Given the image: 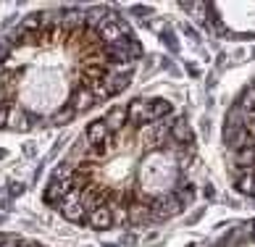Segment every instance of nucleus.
Returning a JSON list of instances; mask_svg holds the SVG:
<instances>
[{
	"instance_id": "nucleus-7",
	"label": "nucleus",
	"mask_w": 255,
	"mask_h": 247,
	"mask_svg": "<svg viewBox=\"0 0 255 247\" xmlns=\"http://www.w3.org/2000/svg\"><path fill=\"white\" fill-rule=\"evenodd\" d=\"M127 218L131 226H139V224H147L150 218H153V208L150 203H129L127 208Z\"/></svg>"
},
{
	"instance_id": "nucleus-15",
	"label": "nucleus",
	"mask_w": 255,
	"mask_h": 247,
	"mask_svg": "<svg viewBox=\"0 0 255 247\" xmlns=\"http://www.w3.org/2000/svg\"><path fill=\"white\" fill-rule=\"evenodd\" d=\"M32 126V121H29V116L26 113H21V111H8V129H16V131H26Z\"/></svg>"
},
{
	"instance_id": "nucleus-17",
	"label": "nucleus",
	"mask_w": 255,
	"mask_h": 247,
	"mask_svg": "<svg viewBox=\"0 0 255 247\" xmlns=\"http://www.w3.org/2000/svg\"><path fill=\"white\" fill-rule=\"evenodd\" d=\"M237 106L242 111H255V84H250V87L242 90V95L237 98Z\"/></svg>"
},
{
	"instance_id": "nucleus-1",
	"label": "nucleus",
	"mask_w": 255,
	"mask_h": 247,
	"mask_svg": "<svg viewBox=\"0 0 255 247\" xmlns=\"http://www.w3.org/2000/svg\"><path fill=\"white\" fill-rule=\"evenodd\" d=\"M150 208H153V216L168 218V216H179V213H182L184 211V203L179 200L176 195H163V197L150 200Z\"/></svg>"
},
{
	"instance_id": "nucleus-2",
	"label": "nucleus",
	"mask_w": 255,
	"mask_h": 247,
	"mask_svg": "<svg viewBox=\"0 0 255 247\" xmlns=\"http://www.w3.org/2000/svg\"><path fill=\"white\" fill-rule=\"evenodd\" d=\"M127 116L134 126H147L150 124V100H145V98L131 100L129 108H127Z\"/></svg>"
},
{
	"instance_id": "nucleus-18",
	"label": "nucleus",
	"mask_w": 255,
	"mask_h": 247,
	"mask_svg": "<svg viewBox=\"0 0 255 247\" xmlns=\"http://www.w3.org/2000/svg\"><path fill=\"white\" fill-rule=\"evenodd\" d=\"M74 116H77V111H74L71 106H63L61 111L53 113V124H55V126H63V124H69Z\"/></svg>"
},
{
	"instance_id": "nucleus-14",
	"label": "nucleus",
	"mask_w": 255,
	"mask_h": 247,
	"mask_svg": "<svg viewBox=\"0 0 255 247\" xmlns=\"http://www.w3.org/2000/svg\"><path fill=\"white\" fill-rule=\"evenodd\" d=\"M234 168L255 171V145H253V147H245V150H240L237 158H234Z\"/></svg>"
},
{
	"instance_id": "nucleus-8",
	"label": "nucleus",
	"mask_w": 255,
	"mask_h": 247,
	"mask_svg": "<svg viewBox=\"0 0 255 247\" xmlns=\"http://www.w3.org/2000/svg\"><path fill=\"white\" fill-rule=\"evenodd\" d=\"M71 192V187L69 184H63V182H50L48 187H45V192H42V200L48 203V205H58L66 200V195Z\"/></svg>"
},
{
	"instance_id": "nucleus-23",
	"label": "nucleus",
	"mask_w": 255,
	"mask_h": 247,
	"mask_svg": "<svg viewBox=\"0 0 255 247\" xmlns=\"http://www.w3.org/2000/svg\"><path fill=\"white\" fill-rule=\"evenodd\" d=\"M16 247H37V242H29V245H16Z\"/></svg>"
},
{
	"instance_id": "nucleus-10",
	"label": "nucleus",
	"mask_w": 255,
	"mask_h": 247,
	"mask_svg": "<svg viewBox=\"0 0 255 247\" xmlns=\"http://www.w3.org/2000/svg\"><path fill=\"white\" fill-rule=\"evenodd\" d=\"M171 139L179 142V145H192L195 142V134H192V126L187 124V119H176L174 126H171Z\"/></svg>"
},
{
	"instance_id": "nucleus-4",
	"label": "nucleus",
	"mask_w": 255,
	"mask_h": 247,
	"mask_svg": "<svg viewBox=\"0 0 255 247\" xmlns=\"http://www.w3.org/2000/svg\"><path fill=\"white\" fill-rule=\"evenodd\" d=\"M87 224L92 226V229H108V226H113V211H111V205H98L95 211H90L87 213Z\"/></svg>"
},
{
	"instance_id": "nucleus-9",
	"label": "nucleus",
	"mask_w": 255,
	"mask_h": 247,
	"mask_svg": "<svg viewBox=\"0 0 255 247\" xmlns=\"http://www.w3.org/2000/svg\"><path fill=\"white\" fill-rule=\"evenodd\" d=\"M127 119H129V116H127V108H124V106L111 108V111H108V116H106V126H108L111 134H119V131H124Z\"/></svg>"
},
{
	"instance_id": "nucleus-24",
	"label": "nucleus",
	"mask_w": 255,
	"mask_h": 247,
	"mask_svg": "<svg viewBox=\"0 0 255 247\" xmlns=\"http://www.w3.org/2000/svg\"><path fill=\"white\" fill-rule=\"evenodd\" d=\"M0 158H5V150H0Z\"/></svg>"
},
{
	"instance_id": "nucleus-12",
	"label": "nucleus",
	"mask_w": 255,
	"mask_h": 247,
	"mask_svg": "<svg viewBox=\"0 0 255 247\" xmlns=\"http://www.w3.org/2000/svg\"><path fill=\"white\" fill-rule=\"evenodd\" d=\"M61 216L71 224H82L87 218V208L82 203H61Z\"/></svg>"
},
{
	"instance_id": "nucleus-16",
	"label": "nucleus",
	"mask_w": 255,
	"mask_h": 247,
	"mask_svg": "<svg viewBox=\"0 0 255 247\" xmlns=\"http://www.w3.org/2000/svg\"><path fill=\"white\" fill-rule=\"evenodd\" d=\"M232 147L237 150H245V147H253V134H250V129L248 126H242V129H237V137L232 139Z\"/></svg>"
},
{
	"instance_id": "nucleus-19",
	"label": "nucleus",
	"mask_w": 255,
	"mask_h": 247,
	"mask_svg": "<svg viewBox=\"0 0 255 247\" xmlns=\"http://www.w3.org/2000/svg\"><path fill=\"white\" fill-rule=\"evenodd\" d=\"M108 153V142H100V145H90V155L92 158H103Z\"/></svg>"
},
{
	"instance_id": "nucleus-5",
	"label": "nucleus",
	"mask_w": 255,
	"mask_h": 247,
	"mask_svg": "<svg viewBox=\"0 0 255 247\" xmlns=\"http://www.w3.org/2000/svg\"><path fill=\"white\" fill-rule=\"evenodd\" d=\"M61 29L66 34L82 32L84 29V11H79V8H69L66 13H61Z\"/></svg>"
},
{
	"instance_id": "nucleus-20",
	"label": "nucleus",
	"mask_w": 255,
	"mask_h": 247,
	"mask_svg": "<svg viewBox=\"0 0 255 247\" xmlns=\"http://www.w3.org/2000/svg\"><path fill=\"white\" fill-rule=\"evenodd\" d=\"M163 42H166V45H171V50H179V45H176V40H174V32H171V29H166Z\"/></svg>"
},
{
	"instance_id": "nucleus-22",
	"label": "nucleus",
	"mask_w": 255,
	"mask_h": 247,
	"mask_svg": "<svg viewBox=\"0 0 255 247\" xmlns=\"http://www.w3.org/2000/svg\"><path fill=\"white\" fill-rule=\"evenodd\" d=\"M21 189H24L21 184H11V192H13V195H18V192H21Z\"/></svg>"
},
{
	"instance_id": "nucleus-3",
	"label": "nucleus",
	"mask_w": 255,
	"mask_h": 247,
	"mask_svg": "<svg viewBox=\"0 0 255 247\" xmlns=\"http://www.w3.org/2000/svg\"><path fill=\"white\" fill-rule=\"evenodd\" d=\"M95 103H98V98L90 87H77L74 95H71V100H69V106L77 113H84V111H90L92 106H95Z\"/></svg>"
},
{
	"instance_id": "nucleus-25",
	"label": "nucleus",
	"mask_w": 255,
	"mask_h": 247,
	"mask_svg": "<svg viewBox=\"0 0 255 247\" xmlns=\"http://www.w3.org/2000/svg\"><path fill=\"white\" fill-rule=\"evenodd\" d=\"M187 247H192V245H187Z\"/></svg>"
},
{
	"instance_id": "nucleus-6",
	"label": "nucleus",
	"mask_w": 255,
	"mask_h": 247,
	"mask_svg": "<svg viewBox=\"0 0 255 247\" xmlns=\"http://www.w3.org/2000/svg\"><path fill=\"white\" fill-rule=\"evenodd\" d=\"M111 131L106 126V119H95L92 124H87V129H84V139L90 142V145H100V142H108Z\"/></svg>"
},
{
	"instance_id": "nucleus-11",
	"label": "nucleus",
	"mask_w": 255,
	"mask_h": 247,
	"mask_svg": "<svg viewBox=\"0 0 255 247\" xmlns=\"http://www.w3.org/2000/svg\"><path fill=\"white\" fill-rule=\"evenodd\" d=\"M171 100H163V98H153L150 100V124H155V121H163L171 116Z\"/></svg>"
},
{
	"instance_id": "nucleus-21",
	"label": "nucleus",
	"mask_w": 255,
	"mask_h": 247,
	"mask_svg": "<svg viewBox=\"0 0 255 247\" xmlns=\"http://www.w3.org/2000/svg\"><path fill=\"white\" fill-rule=\"evenodd\" d=\"M0 129H8V108H0Z\"/></svg>"
},
{
	"instance_id": "nucleus-13",
	"label": "nucleus",
	"mask_w": 255,
	"mask_h": 247,
	"mask_svg": "<svg viewBox=\"0 0 255 247\" xmlns=\"http://www.w3.org/2000/svg\"><path fill=\"white\" fill-rule=\"evenodd\" d=\"M129 84H131V74H108L106 90H108V95H119V92H124Z\"/></svg>"
}]
</instances>
